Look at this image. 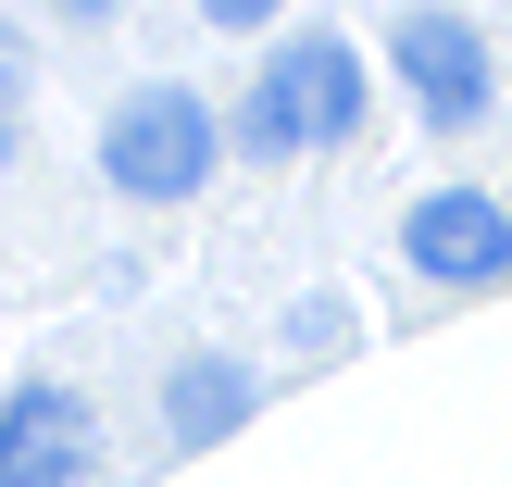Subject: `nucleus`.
<instances>
[{"mask_svg": "<svg viewBox=\"0 0 512 487\" xmlns=\"http://www.w3.org/2000/svg\"><path fill=\"white\" fill-rule=\"evenodd\" d=\"M350 125H363V50H350L338 25H300V38H275V63L250 75V100H238L225 138H238L250 163H288V150H338Z\"/></svg>", "mask_w": 512, "mask_h": 487, "instance_id": "nucleus-1", "label": "nucleus"}, {"mask_svg": "<svg viewBox=\"0 0 512 487\" xmlns=\"http://www.w3.org/2000/svg\"><path fill=\"white\" fill-rule=\"evenodd\" d=\"M213 150H225V125H213L200 88H138L100 125V175H113L125 200H200L213 188Z\"/></svg>", "mask_w": 512, "mask_h": 487, "instance_id": "nucleus-2", "label": "nucleus"}, {"mask_svg": "<svg viewBox=\"0 0 512 487\" xmlns=\"http://www.w3.org/2000/svg\"><path fill=\"white\" fill-rule=\"evenodd\" d=\"M388 63H400V88H413V113L438 125V138L488 125V100H500V63H488V38H475L463 13H400L388 25Z\"/></svg>", "mask_w": 512, "mask_h": 487, "instance_id": "nucleus-3", "label": "nucleus"}, {"mask_svg": "<svg viewBox=\"0 0 512 487\" xmlns=\"http://www.w3.org/2000/svg\"><path fill=\"white\" fill-rule=\"evenodd\" d=\"M400 250H413V275H438V288H500L512 275V200L425 188L413 213H400Z\"/></svg>", "mask_w": 512, "mask_h": 487, "instance_id": "nucleus-4", "label": "nucleus"}, {"mask_svg": "<svg viewBox=\"0 0 512 487\" xmlns=\"http://www.w3.org/2000/svg\"><path fill=\"white\" fill-rule=\"evenodd\" d=\"M88 450H100V425H88L75 388H13L0 400V487H75Z\"/></svg>", "mask_w": 512, "mask_h": 487, "instance_id": "nucleus-5", "label": "nucleus"}, {"mask_svg": "<svg viewBox=\"0 0 512 487\" xmlns=\"http://www.w3.org/2000/svg\"><path fill=\"white\" fill-rule=\"evenodd\" d=\"M250 413V363H225V350H188V363H175V388H163V425L175 438H225V425Z\"/></svg>", "mask_w": 512, "mask_h": 487, "instance_id": "nucleus-6", "label": "nucleus"}, {"mask_svg": "<svg viewBox=\"0 0 512 487\" xmlns=\"http://www.w3.org/2000/svg\"><path fill=\"white\" fill-rule=\"evenodd\" d=\"M13 100H25V25L0 13V113H13Z\"/></svg>", "mask_w": 512, "mask_h": 487, "instance_id": "nucleus-7", "label": "nucleus"}, {"mask_svg": "<svg viewBox=\"0 0 512 487\" xmlns=\"http://www.w3.org/2000/svg\"><path fill=\"white\" fill-rule=\"evenodd\" d=\"M0 163H13V113H0Z\"/></svg>", "mask_w": 512, "mask_h": 487, "instance_id": "nucleus-8", "label": "nucleus"}, {"mask_svg": "<svg viewBox=\"0 0 512 487\" xmlns=\"http://www.w3.org/2000/svg\"><path fill=\"white\" fill-rule=\"evenodd\" d=\"M500 200H512V188H500Z\"/></svg>", "mask_w": 512, "mask_h": 487, "instance_id": "nucleus-9", "label": "nucleus"}]
</instances>
